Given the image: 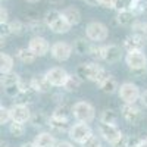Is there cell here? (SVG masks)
I'll return each mask as SVG.
<instances>
[{"label": "cell", "instance_id": "ab89813d", "mask_svg": "<svg viewBox=\"0 0 147 147\" xmlns=\"http://www.w3.org/2000/svg\"><path fill=\"white\" fill-rule=\"evenodd\" d=\"M128 146V136H122L116 143L112 144V147H127Z\"/></svg>", "mask_w": 147, "mask_h": 147}, {"label": "cell", "instance_id": "9c48e42d", "mask_svg": "<svg viewBox=\"0 0 147 147\" xmlns=\"http://www.w3.org/2000/svg\"><path fill=\"white\" fill-rule=\"evenodd\" d=\"M72 52H74V46L66 41H56L55 44H52L50 49L52 57L57 62H66L72 56Z\"/></svg>", "mask_w": 147, "mask_h": 147}, {"label": "cell", "instance_id": "277c9868", "mask_svg": "<svg viewBox=\"0 0 147 147\" xmlns=\"http://www.w3.org/2000/svg\"><path fill=\"white\" fill-rule=\"evenodd\" d=\"M85 37H87L90 41H93V43L105 41L109 37V28L105 25L103 22L93 21V22L87 24V27H85Z\"/></svg>", "mask_w": 147, "mask_h": 147}, {"label": "cell", "instance_id": "5bb4252c", "mask_svg": "<svg viewBox=\"0 0 147 147\" xmlns=\"http://www.w3.org/2000/svg\"><path fill=\"white\" fill-rule=\"evenodd\" d=\"M122 57V50L121 47L116 44H109L105 46V50H103V60L106 63H116L119 62Z\"/></svg>", "mask_w": 147, "mask_h": 147}, {"label": "cell", "instance_id": "484cf974", "mask_svg": "<svg viewBox=\"0 0 147 147\" xmlns=\"http://www.w3.org/2000/svg\"><path fill=\"white\" fill-rule=\"evenodd\" d=\"M93 41H88V38H78L74 43V52L78 53V55H88L90 53V49H91Z\"/></svg>", "mask_w": 147, "mask_h": 147}, {"label": "cell", "instance_id": "d6a6232c", "mask_svg": "<svg viewBox=\"0 0 147 147\" xmlns=\"http://www.w3.org/2000/svg\"><path fill=\"white\" fill-rule=\"evenodd\" d=\"M9 132L13 137H22L24 132H25V127H24V124H21V122L12 121L9 124Z\"/></svg>", "mask_w": 147, "mask_h": 147}, {"label": "cell", "instance_id": "e0dca14e", "mask_svg": "<svg viewBox=\"0 0 147 147\" xmlns=\"http://www.w3.org/2000/svg\"><path fill=\"white\" fill-rule=\"evenodd\" d=\"M34 144H35L37 147H56L57 141H56V138H55L53 134L44 131V132H38V134L35 136Z\"/></svg>", "mask_w": 147, "mask_h": 147}, {"label": "cell", "instance_id": "bcb514c9", "mask_svg": "<svg viewBox=\"0 0 147 147\" xmlns=\"http://www.w3.org/2000/svg\"><path fill=\"white\" fill-rule=\"evenodd\" d=\"M137 147H147V137H146V138H143V140H141V143H140Z\"/></svg>", "mask_w": 147, "mask_h": 147}, {"label": "cell", "instance_id": "7bdbcfd3", "mask_svg": "<svg viewBox=\"0 0 147 147\" xmlns=\"http://www.w3.org/2000/svg\"><path fill=\"white\" fill-rule=\"evenodd\" d=\"M140 102L143 103V106H144V107H147V90H144V91L141 93V97H140Z\"/></svg>", "mask_w": 147, "mask_h": 147}, {"label": "cell", "instance_id": "6da1fadb", "mask_svg": "<svg viewBox=\"0 0 147 147\" xmlns=\"http://www.w3.org/2000/svg\"><path fill=\"white\" fill-rule=\"evenodd\" d=\"M77 75L84 81H91L96 84H100L109 74L106 72L105 68H102L100 65H97L96 62H88V63H81L77 68Z\"/></svg>", "mask_w": 147, "mask_h": 147}, {"label": "cell", "instance_id": "d6986e66", "mask_svg": "<svg viewBox=\"0 0 147 147\" xmlns=\"http://www.w3.org/2000/svg\"><path fill=\"white\" fill-rule=\"evenodd\" d=\"M62 15H63V18L71 24V27L78 25V24L81 22V18H82L80 9L75 7V6H68V7H65V9L62 10Z\"/></svg>", "mask_w": 147, "mask_h": 147}, {"label": "cell", "instance_id": "74e56055", "mask_svg": "<svg viewBox=\"0 0 147 147\" xmlns=\"http://www.w3.org/2000/svg\"><path fill=\"white\" fill-rule=\"evenodd\" d=\"M81 146H82V147H103L100 138L97 137V136H94V134H93V136H91L87 141H85L84 144H81Z\"/></svg>", "mask_w": 147, "mask_h": 147}, {"label": "cell", "instance_id": "e575fe53", "mask_svg": "<svg viewBox=\"0 0 147 147\" xmlns=\"http://www.w3.org/2000/svg\"><path fill=\"white\" fill-rule=\"evenodd\" d=\"M134 2H136V0H115L113 9H115L116 12L132 9V6H134Z\"/></svg>", "mask_w": 147, "mask_h": 147}, {"label": "cell", "instance_id": "836d02e7", "mask_svg": "<svg viewBox=\"0 0 147 147\" xmlns=\"http://www.w3.org/2000/svg\"><path fill=\"white\" fill-rule=\"evenodd\" d=\"M103 50H105V46H100V44H97V43H93L88 56H91L94 60H103Z\"/></svg>", "mask_w": 147, "mask_h": 147}, {"label": "cell", "instance_id": "ee69618b", "mask_svg": "<svg viewBox=\"0 0 147 147\" xmlns=\"http://www.w3.org/2000/svg\"><path fill=\"white\" fill-rule=\"evenodd\" d=\"M82 2H87V3L91 5V6H97V5H99V2H97V0H82Z\"/></svg>", "mask_w": 147, "mask_h": 147}, {"label": "cell", "instance_id": "d4e9b609", "mask_svg": "<svg viewBox=\"0 0 147 147\" xmlns=\"http://www.w3.org/2000/svg\"><path fill=\"white\" fill-rule=\"evenodd\" d=\"M13 57L7 53H2L0 55V72L2 74H9L13 71Z\"/></svg>", "mask_w": 147, "mask_h": 147}, {"label": "cell", "instance_id": "4fadbf2b", "mask_svg": "<svg viewBox=\"0 0 147 147\" xmlns=\"http://www.w3.org/2000/svg\"><path fill=\"white\" fill-rule=\"evenodd\" d=\"M10 115H12V121L21 122V124H27L31 119V110L28 107V105L24 103H15L10 107Z\"/></svg>", "mask_w": 147, "mask_h": 147}, {"label": "cell", "instance_id": "681fc988", "mask_svg": "<svg viewBox=\"0 0 147 147\" xmlns=\"http://www.w3.org/2000/svg\"><path fill=\"white\" fill-rule=\"evenodd\" d=\"M2 147H9V144L6 141H2Z\"/></svg>", "mask_w": 147, "mask_h": 147}, {"label": "cell", "instance_id": "60d3db41", "mask_svg": "<svg viewBox=\"0 0 147 147\" xmlns=\"http://www.w3.org/2000/svg\"><path fill=\"white\" fill-rule=\"evenodd\" d=\"M99 2V6L105 7V9H113L115 0H97Z\"/></svg>", "mask_w": 147, "mask_h": 147}, {"label": "cell", "instance_id": "d590c367", "mask_svg": "<svg viewBox=\"0 0 147 147\" xmlns=\"http://www.w3.org/2000/svg\"><path fill=\"white\" fill-rule=\"evenodd\" d=\"M12 122V115H10V107L0 106V124L7 125Z\"/></svg>", "mask_w": 147, "mask_h": 147}, {"label": "cell", "instance_id": "603a6c76", "mask_svg": "<svg viewBox=\"0 0 147 147\" xmlns=\"http://www.w3.org/2000/svg\"><path fill=\"white\" fill-rule=\"evenodd\" d=\"M44 28H47L44 19L40 21L38 18H31V19H28V22H27V30L31 31V32H34L35 35H40V32L44 31Z\"/></svg>", "mask_w": 147, "mask_h": 147}, {"label": "cell", "instance_id": "7dc6e473", "mask_svg": "<svg viewBox=\"0 0 147 147\" xmlns=\"http://www.w3.org/2000/svg\"><path fill=\"white\" fill-rule=\"evenodd\" d=\"M21 147H37V146H35V144H34V141H32V143H24Z\"/></svg>", "mask_w": 147, "mask_h": 147}, {"label": "cell", "instance_id": "f6af8a7d", "mask_svg": "<svg viewBox=\"0 0 147 147\" xmlns=\"http://www.w3.org/2000/svg\"><path fill=\"white\" fill-rule=\"evenodd\" d=\"M49 2H50L52 5H62L65 0H49Z\"/></svg>", "mask_w": 147, "mask_h": 147}, {"label": "cell", "instance_id": "ffe728a7", "mask_svg": "<svg viewBox=\"0 0 147 147\" xmlns=\"http://www.w3.org/2000/svg\"><path fill=\"white\" fill-rule=\"evenodd\" d=\"M136 16L137 15L134 13L131 9L121 10V12H118V15H116V22L119 24L121 27H132V24L137 21Z\"/></svg>", "mask_w": 147, "mask_h": 147}, {"label": "cell", "instance_id": "7a4b0ae2", "mask_svg": "<svg viewBox=\"0 0 147 147\" xmlns=\"http://www.w3.org/2000/svg\"><path fill=\"white\" fill-rule=\"evenodd\" d=\"M43 19H44V22H46L47 28L50 30V31H53L55 34H66V32H69V30L72 28L71 24L63 18L62 12L55 10V9L47 10Z\"/></svg>", "mask_w": 147, "mask_h": 147}, {"label": "cell", "instance_id": "52a82bcc", "mask_svg": "<svg viewBox=\"0 0 147 147\" xmlns=\"http://www.w3.org/2000/svg\"><path fill=\"white\" fill-rule=\"evenodd\" d=\"M121 115H122V118H124V121L129 125H137L138 122L144 118L143 110L136 103H125L121 107Z\"/></svg>", "mask_w": 147, "mask_h": 147}, {"label": "cell", "instance_id": "4dcf8cb0", "mask_svg": "<svg viewBox=\"0 0 147 147\" xmlns=\"http://www.w3.org/2000/svg\"><path fill=\"white\" fill-rule=\"evenodd\" d=\"M132 34H136V35H138V37H141L143 40H146L147 41V24H144V22H141V21H136L132 24Z\"/></svg>", "mask_w": 147, "mask_h": 147}, {"label": "cell", "instance_id": "44dd1931", "mask_svg": "<svg viewBox=\"0 0 147 147\" xmlns=\"http://www.w3.org/2000/svg\"><path fill=\"white\" fill-rule=\"evenodd\" d=\"M99 87H100V90H102L103 93H106V94H113V93H116V91L119 90V84H118V81H116L112 75H107V77L99 84Z\"/></svg>", "mask_w": 147, "mask_h": 147}, {"label": "cell", "instance_id": "7c38bea8", "mask_svg": "<svg viewBox=\"0 0 147 147\" xmlns=\"http://www.w3.org/2000/svg\"><path fill=\"white\" fill-rule=\"evenodd\" d=\"M28 47L31 49V52L37 57L47 55L49 52H50V49H52V46L49 44V41L41 35H34L32 38L30 40V43H28Z\"/></svg>", "mask_w": 147, "mask_h": 147}, {"label": "cell", "instance_id": "3957f363", "mask_svg": "<svg viewBox=\"0 0 147 147\" xmlns=\"http://www.w3.org/2000/svg\"><path fill=\"white\" fill-rule=\"evenodd\" d=\"M72 116L78 122L90 124L96 118V110L91 103L85 102V100H80L77 103H74V106H72Z\"/></svg>", "mask_w": 147, "mask_h": 147}, {"label": "cell", "instance_id": "f1b7e54d", "mask_svg": "<svg viewBox=\"0 0 147 147\" xmlns=\"http://www.w3.org/2000/svg\"><path fill=\"white\" fill-rule=\"evenodd\" d=\"M9 30L12 35H22L27 30V24H24L19 19H13V21H9Z\"/></svg>", "mask_w": 147, "mask_h": 147}, {"label": "cell", "instance_id": "8992f818", "mask_svg": "<svg viewBox=\"0 0 147 147\" xmlns=\"http://www.w3.org/2000/svg\"><path fill=\"white\" fill-rule=\"evenodd\" d=\"M118 96L124 103H137L141 97V91L138 88V85L132 82H124L119 85Z\"/></svg>", "mask_w": 147, "mask_h": 147}, {"label": "cell", "instance_id": "9a60e30c", "mask_svg": "<svg viewBox=\"0 0 147 147\" xmlns=\"http://www.w3.org/2000/svg\"><path fill=\"white\" fill-rule=\"evenodd\" d=\"M31 87L35 93L43 94V93H47L49 90H50L52 84L49 82L46 74H43V75H35V77L31 78Z\"/></svg>", "mask_w": 147, "mask_h": 147}, {"label": "cell", "instance_id": "f546056e", "mask_svg": "<svg viewBox=\"0 0 147 147\" xmlns=\"http://www.w3.org/2000/svg\"><path fill=\"white\" fill-rule=\"evenodd\" d=\"M116 121H118V113L112 109H105L102 112V115H100L102 124H113V125H116Z\"/></svg>", "mask_w": 147, "mask_h": 147}, {"label": "cell", "instance_id": "4316f807", "mask_svg": "<svg viewBox=\"0 0 147 147\" xmlns=\"http://www.w3.org/2000/svg\"><path fill=\"white\" fill-rule=\"evenodd\" d=\"M81 82H82V80L77 75V74H75V75H71V74H69V77H68V80H66V82L63 85V88L68 93H74V91H77L80 88Z\"/></svg>", "mask_w": 147, "mask_h": 147}, {"label": "cell", "instance_id": "ac0fdd59", "mask_svg": "<svg viewBox=\"0 0 147 147\" xmlns=\"http://www.w3.org/2000/svg\"><path fill=\"white\" fill-rule=\"evenodd\" d=\"M49 127H50L53 131L56 132H65V131H69L71 128V124H69V119H65V118H57L55 115H52L49 118Z\"/></svg>", "mask_w": 147, "mask_h": 147}, {"label": "cell", "instance_id": "83f0119b", "mask_svg": "<svg viewBox=\"0 0 147 147\" xmlns=\"http://www.w3.org/2000/svg\"><path fill=\"white\" fill-rule=\"evenodd\" d=\"M52 115H55V116H57V118L69 119V116L72 115V107H69L65 102H60V103L56 106V109L53 110V113H52Z\"/></svg>", "mask_w": 147, "mask_h": 147}, {"label": "cell", "instance_id": "1f68e13d", "mask_svg": "<svg viewBox=\"0 0 147 147\" xmlns=\"http://www.w3.org/2000/svg\"><path fill=\"white\" fill-rule=\"evenodd\" d=\"M21 81V77L18 74H13V72H9V74H2V87H9V85H15V84H19Z\"/></svg>", "mask_w": 147, "mask_h": 147}, {"label": "cell", "instance_id": "ba28073f", "mask_svg": "<svg viewBox=\"0 0 147 147\" xmlns=\"http://www.w3.org/2000/svg\"><path fill=\"white\" fill-rule=\"evenodd\" d=\"M125 63H127V66L132 72H136V71H146L147 69V56L144 55L143 50L127 52Z\"/></svg>", "mask_w": 147, "mask_h": 147}, {"label": "cell", "instance_id": "8fae6325", "mask_svg": "<svg viewBox=\"0 0 147 147\" xmlns=\"http://www.w3.org/2000/svg\"><path fill=\"white\" fill-rule=\"evenodd\" d=\"M46 77L49 80V82L52 84V87H63L69 74L60 66H55V68H50L47 72H46Z\"/></svg>", "mask_w": 147, "mask_h": 147}, {"label": "cell", "instance_id": "cb8c5ba5", "mask_svg": "<svg viewBox=\"0 0 147 147\" xmlns=\"http://www.w3.org/2000/svg\"><path fill=\"white\" fill-rule=\"evenodd\" d=\"M16 56H18V59L21 60V62L25 63V65L34 63L35 59H37V56L31 52L30 47H21L19 50H18V53H16Z\"/></svg>", "mask_w": 147, "mask_h": 147}, {"label": "cell", "instance_id": "5b68a950", "mask_svg": "<svg viewBox=\"0 0 147 147\" xmlns=\"http://www.w3.org/2000/svg\"><path fill=\"white\" fill-rule=\"evenodd\" d=\"M68 136L74 143H78V144H84L91 136H93V129L90 128L88 124L85 122H78L77 124L71 125L69 131H68Z\"/></svg>", "mask_w": 147, "mask_h": 147}, {"label": "cell", "instance_id": "f35d334b", "mask_svg": "<svg viewBox=\"0 0 147 147\" xmlns=\"http://www.w3.org/2000/svg\"><path fill=\"white\" fill-rule=\"evenodd\" d=\"M9 22V15H7V9L5 6L0 7V24H7Z\"/></svg>", "mask_w": 147, "mask_h": 147}, {"label": "cell", "instance_id": "30bf717a", "mask_svg": "<svg viewBox=\"0 0 147 147\" xmlns=\"http://www.w3.org/2000/svg\"><path fill=\"white\" fill-rule=\"evenodd\" d=\"M99 134H100V137L105 141H107L110 146H112L113 143H116L122 136H124L116 125H113V124H102V122L99 125Z\"/></svg>", "mask_w": 147, "mask_h": 147}, {"label": "cell", "instance_id": "b9f144b4", "mask_svg": "<svg viewBox=\"0 0 147 147\" xmlns=\"http://www.w3.org/2000/svg\"><path fill=\"white\" fill-rule=\"evenodd\" d=\"M56 147H75V146H74L71 141H65V140H62V141H57Z\"/></svg>", "mask_w": 147, "mask_h": 147}, {"label": "cell", "instance_id": "2e32d148", "mask_svg": "<svg viewBox=\"0 0 147 147\" xmlns=\"http://www.w3.org/2000/svg\"><path fill=\"white\" fill-rule=\"evenodd\" d=\"M146 44V40H143L141 37L131 34L124 40V49L127 52H137V50H143Z\"/></svg>", "mask_w": 147, "mask_h": 147}, {"label": "cell", "instance_id": "c3c4849f", "mask_svg": "<svg viewBox=\"0 0 147 147\" xmlns=\"http://www.w3.org/2000/svg\"><path fill=\"white\" fill-rule=\"evenodd\" d=\"M25 2H28V3H37V2H40V0H25Z\"/></svg>", "mask_w": 147, "mask_h": 147}, {"label": "cell", "instance_id": "8d00e7d4", "mask_svg": "<svg viewBox=\"0 0 147 147\" xmlns=\"http://www.w3.org/2000/svg\"><path fill=\"white\" fill-rule=\"evenodd\" d=\"M3 90H5L6 96H9V97H13V99H16V97L22 93V91H21V87H19V84L9 85V87H5Z\"/></svg>", "mask_w": 147, "mask_h": 147}, {"label": "cell", "instance_id": "7402d4cb", "mask_svg": "<svg viewBox=\"0 0 147 147\" xmlns=\"http://www.w3.org/2000/svg\"><path fill=\"white\" fill-rule=\"evenodd\" d=\"M49 118H50V116H47L43 110H38V112H34L31 115L30 122H31V125L34 128H43L44 125L49 124Z\"/></svg>", "mask_w": 147, "mask_h": 147}]
</instances>
